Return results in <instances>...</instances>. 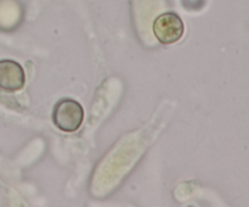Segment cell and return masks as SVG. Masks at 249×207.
Returning <instances> with one entry per match:
<instances>
[{
    "label": "cell",
    "instance_id": "1",
    "mask_svg": "<svg viewBox=\"0 0 249 207\" xmlns=\"http://www.w3.org/2000/svg\"><path fill=\"white\" fill-rule=\"evenodd\" d=\"M84 121V109L74 99L65 97L56 102L53 110V122L60 131L74 133Z\"/></svg>",
    "mask_w": 249,
    "mask_h": 207
},
{
    "label": "cell",
    "instance_id": "2",
    "mask_svg": "<svg viewBox=\"0 0 249 207\" xmlns=\"http://www.w3.org/2000/svg\"><path fill=\"white\" fill-rule=\"evenodd\" d=\"M153 34L160 43L169 45L179 41L185 32L181 17L175 12H164L153 21Z\"/></svg>",
    "mask_w": 249,
    "mask_h": 207
},
{
    "label": "cell",
    "instance_id": "3",
    "mask_svg": "<svg viewBox=\"0 0 249 207\" xmlns=\"http://www.w3.org/2000/svg\"><path fill=\"white\" fill-rule=\"evenodd\" d=\"M26 83L24 70L18 62L10 58L0 60V89L9 93L21 90Z\"/></svg>",
    "mask_w": 249,
    "mask_h": 207
}]
</instances>
